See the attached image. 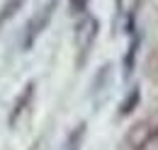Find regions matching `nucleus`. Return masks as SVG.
Masks as SVG:
<instances>
[{
	"label": "nucleus",
	"instance_id": "1",
	"mask_svg": "<svg viewBox=\"0 0 158 150\" xmlns=\"http://www.w3.org/2000/svg\"><path fill=\"white\" fill-rule=\"evenodd\" d=\"M56 5H59V0H46V2L41 5V10L29 19V24H27V29H24V37H22V51L32 49L34 41L44 34V29L49 27V22L54 17V12H56Z\"/></svg>",
	"mask_w": 158,
	"mask_h": 150
},
{
	"label": "nucleus",
	"instance_id": "2",
	"mask_svg": "<svg viewBox=\"0 0 158 150\" xmlns=\"http://www.w3.org/2000/svg\"><path fill=\"white\" fill-rule=\"evenodd\" d=\"M98 37V19L90 12H83L76 24V46H78V65L85 63V56L93 46V41Z\"/></svg>",
	"mask_w": 158,
	"mask_h": 150
},
{
	"label": "nucleus",
	"instance_id": "3",
	"mask_svg": "<svg viewBox=\"0 0 158 150\" xmlns=\"http://www.w3.org/2000/svg\"><path fill=\"white\" fill-rule=\"evenodd\" d=\"M34 87H37V82H27V85H24V90L20 92V97L15 99L12 112H10V119H7V124H10V126H15V124H17V119L24 114V109L29 107V102H32V97H34Z\"/></svg>",
	"mask_w": 158,
	"mask_h": 150
},
{
	"label": "nucleus",
	"instance_id": "4",
	"mask_svg": "<svg viewBox=\"0 0 158 150\" xmlns=\"http://www.w3.org/2000/svg\"><path fill=\"white\" fill-rule=\"evenodd\" d=\"M22 5H24V0H5V2H2V7H0V27L15 17V15L20 12Z\"/></svg>",
	"mask_w": 158,
	"mask_h": 150
},
{
	"label": "nucleus",
	"instance_id": "5",
	"mask_svg": "<svg viewBox=\"0 0 158 150\" xmlns=\"http://www.w3.org/2000/svg\"><path fill=\"white\" fill-rule=\"evenodd\" d=\"M83 140H85V124H78L66 138V150H80Z\"/></svg>",
	"mask_w": 158,
	"mask_h": 150
},
{
	"label": "nucleus",
	"instance_id": "6",
	"mask_svg": "<svg viewBox=\"0 0 158 150\" xmlns=\"http://www.w3.org/2000/svg\"><path fill=\"white\" fill-rule=\"evenodd\" d=\"M136 53H139V32L131 29V46H129L127 58H124V73L127 75L131 73V68H134V63H136Z\"/></svg>",
	"mask_w": 158,
	"mask_h": 150
},
{
	"label": "nucleus",
	"instance_id": "7",
	"mask_svg": "<svg viewBox=\"0 0 158 150\" xmlns=\"http://www.w3.org/2000/svg\"><path fill=\"white\" fill-rule=\"evenodd\" d=\"M88 2H90V0H68V10H71V15L80 17L83 12H88Z\"/></svg>",
	"mask_w": 158,
	"mask_h": 150
},
{
	"label": "nucleus",
	"instance_id": "8",
	"mask_svg": "<svg viewBox=\"0 0 158 150\" xmlns=\"http://www.w3.org/2000/svg\"><path fill=\"white\" fill-rule=\"evenodd\" d=\"M131 150H158V138H151V140H143V143H139L136 148Z\"/></svg>",
	"mask_w": 158,
	"mask_h": 150
},
{
	"label": "nucleus",
	"instance_id": "9",
	"mask_svg": "<svg viewBox=\"0 0 158 150\" xmlns=\"http://www.w3.org/2000/svg\"><path fill=\"white\" fill-rule=\"evenodd\" d=\"M136 99H139V90H131V99L122 104V116H124V114H129V109H131V107L136 104Z\"/></svg>",
	"mask_w": 158,
	"mask_h": 150
}]
</instances>
